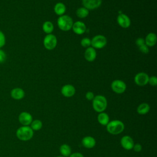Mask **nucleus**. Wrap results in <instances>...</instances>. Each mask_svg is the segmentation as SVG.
I'll use <instances>...</instances> for the list:
<instances>
[{"mask_svg":"<svg viewBox=\"0 0 157 157\" xmlns=\"http://www.w3.org/2000/svg\"><path fill=\"white\" fill-rule=\"evenodd\" d=\"M136 44L138 46L140 47L144 44H145V39L142 38V37H139L136 39Z\"/></svg>","mask_w":157,"mask_h":157,"instance_id":"nucleus-30","label":"nucleus"},{"mask_svg":"<svg viewBox=\"0 0 157 157\" xmlns=\"http://www.w3.org/2000/svg\"><path fill=\"white\" fill-rule=\"evenodd\" d=\"M57 44V39L52 34H47L44 39V45L47 50H51L54 49Z\"/></svg>","mask_w":157,"mask_h":157,"instance_id":"nucleus-6","label":"nucleus"},{"mask_svg":"<svg viewBox=\"0 0 157 157\" xmlns=\"http://www.w3.org/2000/svg\"><path fill=\"white\" fill-rule=\"evenodd\" d=\"M73 20L71 17L67 15L60 16L57 20V25L59 28L64 31L70 30L73 25Z\"/></svg>","mask_w":157,"mask_h":157,"instance_id":"nucleus-4","label":"nucleus"},{"mask_svg":"<svg viewBox=\"0 0 157 157\" xmlns=\"http://www.w3.org/2000/svg\"><path fill=\"white\" fill-rule=\"evenodd\" d=\"M72 29L75 34L81 35L85 32L86 29V27L85 24L83 22L81 21H77L73 23Z\"/></svg>","mask_w":157,"mask_h":157,"instance_id":"nucleus-13","label":"nucleus"},{"mask_svg":"<svg viewBox=\"0 0 157 157\" xmlns=\"http://www.w3.org/2000/svg\"><path fill=\"white\" fill-rule=\"evenodd\" d=\"M139 49L140 52H141L143 53H148L149 52L148 47L145 44L139 47Z\"/></svg>","mask_w":157,"mask_h":157,"instance_id":"nucleus-28","label":"nucleus"},{"mask_svg":"<svg viewBox=\"0 0 157 157\" xmlns=\"http://www.w3.org/2000/svg\"><path fill=\"white\" fill-rule=\"evenodd\" d=\"M134 150L136 151V152H140L141 150H142V145L139 144H136L135 145H134L133 146V148Z\"/></svg>","mask_w":157,"mask_h":157,"instance_id":"nucleus-33","label":"nucleus"},{"mask_svg":"<svg viewBox=\"0 0 157 157\" xmlns=\"http://www.w3.org/2000/svg\"><path fill=\"white\" fill-rule=\"evenodd\" d=\"M82 4L88 10L96 9L100 7L102 0H82Z\"/></svg>","mask_w":157,"mask_h":157,"instance_id":"nucleus-9","label":"nucleus"},{"mask_svg":"<svg viewBox=\"0 0 157 157\" xmlns=\"http://www.w3.org/2000/svg\"><path fill=\"white\" fill-rule=\"evenodd\" d=\"M6 58V55L5 52L1 50H0V63H3Z\"/></svg>","mask_w":157,"mask_h":157,"instance_id":"nucleus-32","label":"nucleus"},{"mask_svg":"<svg viewBox=\"0 0 157 157\" xmlns=\"http://www.w3.org/2000/svg\"><path fill=\"white\" fill-rule=\"evenodd\" d=\"M85 97L86 98V99L89 100V101H91L93 99V98H94V95L93 94V92L91 91H88L86 94H85Z\"/></svg>","mask_w":157,"mask_h":157,"instance_id":"nucleus-31","label":"nucleus"},{"mask_svg":"<svg viewBox=\"0 0 157 157\" xmlns=\"http://www.w3.org/2000/svg\"><path fill=\"white\" fill-rule=\"evenodd\" d=\"M66 10L65 5L62 2H58L54 7V11L58 15H63L65 13Z\"/></svg>","mask_w":157,"mask_h":157,"instance_id":"nucleus-19","label":"nucleus"},{"mask_svg":"<svg viewBox=\"0 0 157 157\" xmlns=\"http://www.w3.org/2000/svg\"><path fill=\"white\" fill-rule=\"evenodd\" d=\"M117 23L123 28H128L131 25V20L128 15L120 13L117 17Z\"/></svg>","mask_w":157,"mask_h":157,"instance_id":"nucleus-10","label":"nucleus"},{"mask_svg":"<svg viewBox=\"0 0 157 157\" xmlns=\"http://www.w3.org/2000/svg\"><path fill=\"white\" fill-rule=\"evenodd\" d=\"M11 97L16 100H20L24 98L25 96V91L23 90L20 88H15L12 90L10 92Z\"/></svg>","mask_w":157,"mask_h":157,"instance_id":"nucleus-17","label":"nucleus"},{"mask_svg":"<svg viewBox=\"0 0 157 157\" xmlns=\"http://www.w3.org/2000/svg\"><path fill=\"white\" fill-rule=\"evenodd\" d=\"M89 14V10L85 7H80L76 10V15L80 18H86Z\"/></svg>","mask_w":157,"mask_h":157,"instance_id":"nucleus-24","label":"nucleus"},{"mask_svg":"<svg viewBox=\"0 0 157 157\" xmlns=\"http://www.w3.org/2000/svg\"><path fill=\"white\" fill-rule=\"evenodd\" d=\"M121 145L123 148L127 150H130L132 149L134 146V140L129 136H123L120 140Z\"/></svg>","mask_w":157,"mask_h":157,"instance_id":"nucleus-12","label":"nucleus"},{"mask_svg":"<svg viewBox=\"0 0 157 157\" xmlns=\"http://www.w3.org/2000/svg\"><path fill=\"white\" fill-rule=\"evenodd\" d=\"M156 35L153 33H150L147 35L145 39V44L148 47H153L156 44Z\"/></svg>","mask_w":157,"mask_h":157,"instance_id":"nucleus-18","label":"nucleus"},{"mask_svg":"<svg viewBox=\"0 0 157 157\" xmlns=\"http://www.w3.org/2000/svg\"><path fill=\"white\" fill-rule=\"evenodd\" d=\"M82 144L86 148H92L96 145V140L91 136H86L83 138Z\"/></svg>","mask_w":157,"mask_h":157,"instance_id":"nucleus-16","label":"nucleus"},{"mask_svg":"<svg viewBox=\"0 0 157 157\" xmlns=\"http://www.w3.org/2000/svg\"><path fill=\"white\" fill-rule=\"evenodd\" d=\"M80 44H81V45L82 47L88 48V47H89L91 45V40L89 38H87V37L83 38L81 40Z\"/></svg>","mask_w":157,"mask_h":157,"instance_id":"nucleus-26","label":"nucleus"},{"mask_svg":"<svg viewBox=\"0 0 157 157\" xmlns=\"http://www.w3.org/2000/svg\"><path fill=\"white\" fill-rule=\"evenodd\" d=\"M107 131L111 134L117 135L122 132L124 129L123 123L120 120H113L108 123L106 125Z\"/></svg>","mask_w":157,"mask_h":157,"instance_id":"nucleus-1","label":"nucleus"},{"mask_svg":"<svg viewBox=\"0 0 157 157\" xmlns=\"http://www.w3.org/2000/svg\"><path fill=\"white\" fill-rule=\"evenodd\" d=\"M31 124V128L33 131H38L42 127V123L39 120H35L34 121H32Z\"/></svg>","mask_w":157,"mask_h":157,"instance_id":"nucleus-25","label":"nucleus"},{"mask_svg":"<svg viewBox=\"0 0 157 157\" xmlns=\"http://www.w3.org/2000/svg\"><path fill=\"white\" fill-rule=\"evenodd\" d=\"M149 76L145 72H139L134 77V82L136 85L140 86L146 85L148 82Z\"/></svg>","mask_w":157,"mask_h":157,"instance_id":"nucleus-8","label":"nucleus"},{"mask_svg":"<svg viewBox=\"0 0 157 157\" xmlns=\"http://www.w3.org/2000/svg\"><path fill=\"white\" fill-rule=\"evenodd\" d=\"M5 41L6 39L4 34L1 31H0V48H1L5 44Z\"/></svg>","mask_w":157,"mask_h":157,"instance_id":"nucleus-29","label":"nucleus"},{"mask_svg":"<svg viewBox=\"0 0 157 157\" xmlns=\"http://www.w3.org/2000/svg\"><path fill=\"white\" fill-rule=\"evenodd\" d=\"M56 157H64V156H56Z\"/></svg>","mask_w":157,"mask_h":157,"instance_id":"nucleus-35","label":"nucleus"},{"mask_svg":"<svg viewBox=\"0 0 157 157\" xmlns=\"http://www.w3.org/2000/svg\"><path fill=\"white\" fill-rule=\"evenodd\" d=\"M42 29L47 34H52V33L54 29V26L53 23L50 21H45L42 25Z\"/></svg>","mask_w":157,"mask_h":157,"instance_id":"nucleus-23","label":"nucleus"},{"mask_svg":"<svg viewBox=\"0 0 157 157\" xmlns=\"http://www.w3.org/2000/svg\"><path fill=\"white\" fill-rule=\"evenodd\" d=\"M61 94L66 98H70L74 95L75 93V89L74 86L70 84H66L63 86L61 90Z\"/></svg>","mask_w":157,"mask_h":157,"instance_id":"nucleus-14","label":"nucleus"},{"mask_svg":"<svg viewBox=\"0 0 157 157\" xmlns=\"http://www.w3.org/2000/svg\"><path fill=\"white\" fill-rule=\"evenodd\" d=\"M111 88L116 93L121 94L126 89V83L121 80H115L111 83Z\"/></svg>","mask_w":157,"mask_h":157,"instance_id":"nucleus-7","label":"nucleus"},{"mask_svg":"<svg viewBox=\"0 0 157 157\" xmlns=\"http://www.w3.org/2000/svg\"><path fill=\"white\" fill-rule=\"evenodd\" d=\"M96 55L97 54L95 48H93L92 47H89L86 48L84 53V56L86 61L89 62H92L96 59Z\"/></svg>","mask_w":157,"mask_h":157,"instance_id":"nucleus-15","label":"nucleus"},{"mask_svg":"<svg viewBox=\"0 0 157 157\" xmlns=\"http://www.w3.org/2000/svg\"><path fill=\"white\" fill-rule=\"evenodd\" d=\"M59 151L64 157H68L71 154V148L67 144H63L59 148Z\"/></svg>","mask_w":157,"mask_h":157,"instance_id":"nucleus-22","label":"nucleus"},{"mask_svg":"<svg viewBox=\"0 0 157 157\" xmlns=\"http://www.w3.org/2000/svg\"><path fill=\"white\" fill-rule=\"evenodd\" d=\"M107 101L104 96L97 95L93 99V107L97 112H103L107 108Z\"/></svg>","mask_w":157,"mask_h":157,"instance_id":"nucleus-2","label":"nucleus"},{"mask_svg":"<svg viewBox=\"0 0 157 157\" xmlns=\"http://www.w3.org/2000/svg\"><path fill=\"white\" fill-rule=\"evenodd\" d=\"M33 130L28 126H23L20 127L16 132L17 138L23 141L30 140L33 136Z\"/></svg>","mask_w":157,"mask_h":157,"instance_id":"nucleus-3","label":"nucleus"},{"mask_svg":"<svg viewBox=\"0 0 157 157\" xmlns=\"http://www.w3.org/2000/svg\"><path fill=\"white\" fill-rule=\"evenodd\" d=\"M69 157H84V156L82 153L76 152V153H74L72 154H71Z\"/></svg>","mask_w":157,"mask_h":157,"instance_id":"nucleus-34","label":"nucleus"},{"mask_svg":"<svg viewBox=\"0 0 157 157\" xmlns=\"http://www.w3.org/2000/svg\"><path fill=\"white\" fill-rule=\"evenodd\" d=\"M18 120L20 123L23 126H28L33 121V117L29 113L23 112L19 115Z\"/></svg>","mask_w":157,"mask_h":157,"instance_id":"nucleus-11","label":"nucleus"},{"mask_svg":"<svg viewBox=\"0 0 157 157\" xmlns=\"http://www.w3.org/2000/svg\"><path fill=\"white\" fill-rule=\"evenodd\" d=\"M150 110V105L147 103L140 104L137 109V112L140 115H145Z\"/></svg>","mask_w":157,"mask_h":157,"instance_id":"nucleus-21","label":"nucleus"},{"mask_svg":"<svg viewBox=\"0 0 157 157\" xmlns=\"http://www.w3.org/2000/svg\"><path fill=\"white\" fill-rule=\"evenodd\" d=\"M148 83H149L151 86H155L157 85V78L155 76L150 77L148 78Z\"/></svg>","mask_w":157,"mask_h":157,"instance_id":"nucleus-27","label":"nucleus"},{"mask_svg":"<svg viewBox=\"0 0 157 157\" xmlns=\"http://www.w3.org/2000/svg\"><path fill=\"white\" fill-rule=\"evenodd\" d=\"M107 44V39L103 35H96L91 40V45L94 48L101 49Z\"/></svg>","mask_w":157,"mask_h":157,"instance_id":"nucleus-5","label":"nucleus"},{"mask_svg":"<svg viewBox=\"0 0 157 157\" xmlns=\"http://www.w3.org/2000/svg\"><path fill=\"white\" fill-rule=\"evenodd\" d=\"M98 121L101 124L105 126L109 122V117L106 113L101 112L98 116Z\"/></svg>","mask_w":157,"mask_h":157,"instance_id":"nucleus-20","label":"nucleus"}]
</instances>
